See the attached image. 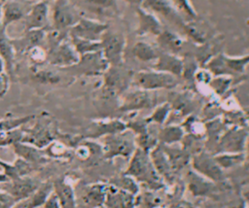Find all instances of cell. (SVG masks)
I'll list each match as a JSON object with an SVG mask.
<instances>
[{
  "instance_id": "obj_1",
  "label": "cell",
  "mask_w": 249,
  "mask_h": 208,
  "mask_svg": "<svg viewBox=\"0 0 249 208\" xmlns=\"http://www.w3.org/2000/svg\"><path fill=\"white\" fill-rule=\"evenodd\" d=\"M22 130L23 137L20 142L30 144L39 149L46 148L51 142L57 139L55 123L47 113H42L33 126Z\"/></svg>"
},
{
  "instance_id": "obj_2",
  "label": "cell",
  "mask_w": 249,
  "mask_h": 208,
  "mask_svg": "<svg viewBox=\"0 0 249 208\" xmlns=\"http://www.w3.org/2000/svg\"><path fill=\"white\" fill-rule=\"evenodd\" d=\"M101 51L89 52L80 56L79 61L68 68L60 69L64 74L75 78L81 76H99L103 75L109 67Z\"/></svg>"
},
{
  "instance_id": "obj_3",
  "label": "cell",
  "mask_w": 249,
  "mask_h": 208,
  "mask_svg": "<svg viewBox=\"0 0 249 208\" xmlns=\"http://www.w3.org/2000/svg\"><path fill=\"white\" fill-rule=\"evenodd\" d=\"M132 82L144 90L171 88L178 85L174 75L160 71H141L134 74Z\"/></svg>"
},
{
  "instance_id": "obj_4",
  "label": "cell",
  "mask_w": 249,
  "mask_h": 208,
  "mask_svg": "<svg viewBox=\"0 0 249 208\" xmlns=\"http://www.w3.org/2000/svg\"><path fill=\"white\" fill-rule=\"evenodd\" d=\"M80 59L79 53L73 47L69 36L48 51L47 62L57 69H64L75 65Z\"/></svg>"
},
{
  "instance_id": "obj_5",
  "label": "cell",
  "mask_w": 249,
  "mask_h": 208,
  "mask_svg": "<svg viewBox=\"0 0 249 208\" xmlns=\"http://www.w3.org/2000/svg\"><path fill=\"white\" fill-rule=\"evenodd\" d=\"M80 18L69 0H54L52 29L61 33H69L70 28L75 25Z\"/></svg>"
},
{
  "instance_id": "obj_6",
  "label": "cell",
  "mask_w": 249,
  "mask_h": 208,
  "mask_svg": "<svg viewBox=\"0 0 249 208\" xmlns=\"http://www.w3.org/2000/svg\"><path fill=\"white\" fill-rule=\"evenodd\" d=\"M101 52L110 66L122 65L125 40L122 34L108 31L103 33L101 40Z\"/></svg>"
},
{
  "instance_id": "obj_7",
  "label": "cell",
  "mask_w": 249,
  "mask_h": 208,
  "mask_svg": "<svg viewBox=\"0 0 249 208\" xmlns=\"http://www.w3.org/2000/svg\"><path fill=\"white\" fill-rule=\"evenodd\" d=\"M41 182L29 176L18 177L0 184L1 191L13 196L17 202L29 198L39 188Z\"/></svg>"
},
{
  "instance_id": "obj_8",
  "label": "cell",
  "mask_w": 249,
  "mask_h": 208,
  "mask_svg": "<svg viewBox=\"0 0 249 208\" xmlns=\"http://www.w3.org/2000/svg\"><path fill=\"white\" fill-rule=\"evenodd\" d=\"M247 63H249V55L239 58H233L227 57L221 53L208 61L207 69L213 74L219 75L240 74L244 72Z\"/></svg>"
},
{
  "instance_id": "obj_9",
  "label": "cell",
  "mask_w": 249,
  "mask_h": 208,
  "mask_svg": "<svg viewBox=\"0 0 249 208\" xmlns=\"http://www.w3.org/2000/svg\"><path fill=\"white\" fill-rule=\"evenodd\" d=\"M77 208H101L106 200L107 188L102 184L86 186L76 192Z\"/></svg>"
},
{
  "instance_id": "obj_10",
  "label": "cell",
  "mask_w": 249,
  "mask_h": 208,
  "mask_svg": "<svg viewBox=\"0 0 249 208\" xmlns=\"http://www.w3.org/2000/svg\"><path fill=\"white\" fill-rule=\"evenodd\" d=\"M107 28L108 26L105 23H101L89 18L81 17L78 22L70 28L69 36L89 41L100 42L101 37Z\"/></svg>"
},
{
  "instance_id": "obj_11",
  "label": "cell",
  "mask_w": 249,
  "mask_h": 208,
  "mask_svg": "<svg viewBox=\"0 0 249 208\" xmlns=\"http://www.w3.org/2000/svg\"><path fill=\"white\" fill-rule=\"evenodd\" d=\"M33 0H8L3 4L0 24L6 29L10 24L23 19L31 10Z\"/></svg>"
},
{
  "instance_id": "obj_12",
  "label": "cell",
  "mask_w": 249,
  "mask_h": 208,
  "mask_svg": "<svg viewBox=\"0 0 249 208\" xmlns=\"http://www.w3.org/2000/svg\"><path fill=\"white\" fill-rule=\"evenodd\" d=\"M126 174H131L137 179L145 182L150 181L154 183L158 180L153 168V163L150 160L147 152L142 149H137L135 151Z\"/></svg>"
},
{
  "instance_id": "obj_13",
  "label": "cell",
  "mask_w": 249,
  "mask_h": 208,
  "mask_svg": "<svg viewBox=\"0 0 249 208\" xmlns=\"http://www.w3.org/2000/svg\"><path fill=\"white\" fill-rule=\"evenodd\" d=\"M134 149V144L130 135L124 133H115L107 135L104 139V156L107 158H112L116 156H127Z\"/></svg>"
},
{
  "instance_id": "obj_14",
  "label": "cell",
  "mask_w": 249,
  "mask_h": 208,
  "mask_svg": "<svg viewBox=\"0 0 249 208\" xmlns=\"http://www.w3.org/2000/svg\"><path fill=\"white\" fill-rule=\"evenodd\" d=\"M104 76V84H103V91L109 93H115L117 91H122L126 87L130 81H132L133 76L130 71L124 70L118 66H109L108 69L103 74Z\"/></svg>"
},
{
  "instance_id": "obj_15",
  "label": "cell",
  "mask_w": 249,
  "mask_h": 208,
  "mask_svg": "<svg viewBox=\"0 0 249 208\" xmlns=\"http://www.w3.org/2000/svg\"><path fill=\"white\" fill-rule=\"evenodd\" d=\"M24 31L32 29H47L49 30V5L43 0L35 2L29 13L23 18Z\"/></svg>"
},
{
  "instance_id": "obj_16",
  "label": "cell",
  "mask_w": 249,
  "mask_h": 208,
  "mask_svg": "<svg viewBox=\"0 0 249 208\" xmlns=\"http://www.w3.org/2000/svg\"><path fill=\"white\" fill-rule=\"evenodd\" d=\"M47 29L25 30L23 35L18 38H11V43L16 53H26L30 49L36 46H43L47 37Z\"/></svg>"
},
{
  "instance_id": "obj_17",
  "label": "cell",
  "mask_w": 249,
  "mask_h": 208,
  "mask_svg": "<svg viewBox=\"0 0 249 208\" xmlns=\"http://www.w3.org/2000/svg\"><path fill=\"white\" fill-rule=\"evenodd\" d=\"M16 51L11 43V38L6 34V29L0 24V56L5 65V72L11 81L15 80L16 75Z\"/></svg>"
},
{
  "instance_id": "obj_18",
  "label": "cell",
  "mask_w": 249,
  "mask_h": 208,
  "mask_svg": "<svg viewBox=\"0 0 249 208\" xmlns=\"http://www.w3.org/2000/svg\"><path fill=\"white\" fill-rule=\"evenodd\" d=\"M13 148L18 157L24 159L37 168L50 160V158L45 155L43 149H39L30 144L18 142L13 145Z\"/></svg>"
},
{
  "instance_id": "obj_19",
  "label": "cell",
  "mask_w": 249,
  "mask_h": 208,
  "mask_svg": "<svg viewBox=\"0 0 249 208\" xmlns=\"http://www.w3.org/2000/svg\"><path fill=\"white\" fill-rule=\"evenodd\" d=\"M53 192L61 208H77L75 190L66 177L57 178L53 182Z\"/></svg>"
},
{
  "instance_id": "obj_20",
  "label": "cell",
  "mask_w": 249,
  "mask_h": 208,
  "mask_svg": "<svg viewBox=\"0 0 249 208\" xmlns=\"http://www.w3.org/2000/svg\"><path fill=\"white\" fill-rule=\"evenodd\" d=\"M154 68L156 71L169 73L174 76H181L183 72V59L177 57L175 54L163 52L158 54Z\"/></svg>"
},
{
  "instance_id": "obj_21",
  "label": "cell",
  "mask_w": 249,
  "mask_h": 208,
  "mask_svg": "<svg viewBox=\"0 0 249 208\" xmlns=\"http://www.w3.org/2000/svg\"><path fill=\"white\" fill-rule=\"evenodd\" d=\"M32 81L43 87H55L63 82V78L58 70L41 68L40 66H32Z\"/></svg>"
},
{
  "instance_id": "obj_22",
  "label": "cell",
  "mask_w": 249,
  "mask_h": 208,
  "mask_svg": "<svg viewBox=\"0 0 249 208\" xmlns=\"http://www.w3.org/2000/svg\"><path fill=\"white\" fill-rule=\"evenodd\" d=\"M124 129V125L120 121H98L93 122V124L89 128L86 137L95 138L102 135H110L122 132Z\"/></svg>"
},
{
  "instance_id": "obj_23",
  "label": "cell",
  "mask_w": 249,
  "mask_h": 208,
  "mask_svg": "<svg viewBox=\"0 0 249 208\" xmlns=\"http://www.w3.org/2000/svg\"><path fill=\"white\" fill-rule=\"evenodd\" d=\"M183 39H181L177 34L169 31L162 30L158 36L159 45L165 50V52L175 54L181 51L183 47Z\"/></svg>"
},
{
  "instance_id": "obj_24",
  "label": "cell",
  "mask_w": 249,
  "mask_h": 208,
  "mask_svg": "<svg viewBox=\"0 0 249 208\" xmlns=\"http://www.w3.org/2000/svg\"><path fill=\"white\" fill-rule=\"evenodd\" d=\"M194 164L195 167L197 168V170H200L201 172L207 174L209 177L215 180L220 179L222 176V172L217 164V161L209 157L207 155L201 154L197 156L194 160Z\"/></svg>"
},
{
  "instance_id": "obj_25",
  "label": "cell",
  "mask_w": 249,
  "mask_h": 208,
  "mask_svg": "<svg viewBox=\"0 0 249 208\" xmlns=\"http://www.w3.org/2000/svg\"><path fill=\"white\" fill-rule=\"evenodd\" d=\"M246 133L243 130H231L229 131L222 139L221 145L228 152H239L244 147V141ZM221 146V147H222Z\"/></svg>"
},
{
  "instance_id": "obj_26",
  "label": "cell",
  "mask_w": 249,
  "mask_h": 208,
  "mask_svg": "<svg viewBox=\"0 0 249 208\" xmlns=\"http://www.w3.org/2000/svg\"><path fill=\"white\" fill-rule=\"evenodd\" d=\"M161 31L160 23L155 17L146 14L145 12H139V26L137 29V33L139 35L152 34L159 36Z\"/></svg>"
},
{
  "instance_id": "obj_27",
  "label": "cell",
  "mask_w": 249,
  "mask_h": 208,
  "mask_svg": "<svg viewBox=\"0 0 249 208\" xmlns=\"http://www.w3.org/2000/svg\"><path fill=\"white\" fill-rule=\"evenodd\" d=\"M53 192V182L47 181L41 183L35 192L28 198L27 208H39L43 207L49 196Z\"/></svg>"
},
{
  "instance_id": "obj_28",
  "label": "cell",
  "mask_w": 249,
  "mask_h": 208,
  "mask_svg": "<svg viewBox=\"0 0 249 208\" xmlns=\"http://www.w3.org/2000/svg\"><path fill=\"white\" fill-rule=\"evenodd\" d=\"M152 97L150 93L147 91H134L129 93L122 107L123 110H130V109H139L144 107H149L152 104Z\"/></svg>"
},
{
  "instance_id": "obj_29",
  "label": "cell",
  "mask_w": 249,
  "mask_h": 208,
  "mask_svg": "<svg viewBox=\"0 0 249 208\" xmlns=\"http://www.w3.org/2000/svg\"><path fill=\"white\" fill-rule=\"evenodd\" d=\"M43 151L50 159L51 158L62 159L70 156L69 148L64 142L58 139H55L53 142H51L46 148L43 149Z\"/></svg>"
},
{
  "instance_id": "obj_30",
  "label": "cell",
  "mask_w": 249,
  "mask_h": 208,
  "mask_svg": "<svg viewBox=\"0 0 249 208\" xmlns=\"http://www.w3.org/2000/svg\"><path fill=\"white\" fill-rule=\"evenodd\" d=\"M70 41L75 48L76 52L79 53V55H84L89 52H94L97 51H101V43L100 42H94V41H89L77 37L69 36Z\"/></svg>"
},
{
  "instance_id": "obj_31",
  "label": "cell",
  "mask_w": 249,
  "mask_h": 208,
  "mask_svg": "<svg viewBox=\"0 0 249 208\" xmlns=\"http://www.w3.org/2000/svg\"><path fill=\"white\" fill-rule=\"evenodd\" d=\"M132 53L135 57L142 61H151L158 58L156 50L145 42H138L132 48Z\"/></svg>"
},
{
  "instance_id": "obj_32",
  "label": "cell",
  "mask_w": 249,
  "mask_h": 208,
  "mask_svg": "<svg viewBox=\"0 0 249 208\" xmlns=\"http://www.w3.org/2000/svg\"><path fill=\"white\" fill-rule=\"evenodd\" d=\"M35 115H28L18 118H5L0 120V132L10 131L17 128H20L22 125L28 123L30 121L34 120Z\"/></svg>"
},
{
  "instance_id": "obj_33",
  "label": "cell",
  "mask_w": 249,
  "mask_h": 208,
  "mask_svg": "<svg viewBox=\"0 0 249 208\" xmlns=\"http://www.w3.org/2000/svg\"><path fill=\"white\" fill-rule=\"evenodd\" d=\"M33 66H42L48 60V51L43 46H36L26 52Z\"/></svg>"
},
{
  "instance_id": "obj_34",
  "label": "cell",
  "mask_w": 249,
  "mask_h": 208,
  "mask_svg": "<svg viewBox=\"0 0 249 208\" xmlns=\"http://www.w3.org/2000/svg\"><path fill=\"white\" fill-rule=\"evenodd\" d=\"M183 129L172 125V126H168L163 128L160 133H159V138L163 142V143H167V144H171L174 143L176 141H179L182 137H183Z\"/></svg>"
},
{
  "instance_id": "obj_35",
  "label": "cell",
  "mask_w": 249,
  "mask_h": 208,
  "mask_svg": "<svg viewBox=\"0 0 249 208\" xmlns=\"http://www.w3.org/2000/svg\"><path fill=\"white\" fill-rule=\"evenodd\" d=\"M22 137H23V130L21 128L0 132V147L13 146L16 143L20 142Z\"/></svg>"
},
{
  "instance_id": "obj_36",
  "label": "cell",
  "mask_w": 249,
  "mask_h": 208,
  "mask_svg": "<svg viewBox=\"0 0 249 208\" xmlns=\"http://www.w3.org/2000/svg\"><path fill=\"white\" fill-rule=\"evenodd\" d=\"M231 82V78H225V77H219L216 79H212L211 82L209 83L211 85V87H213V89H215V91L219 94L224 93L228 87H230V84Z\"/></svg>"
},
{
  "instance_id": "obj_37",
  "label": "cell",
  "mask_w": 249,
  "mask_h": 208,
  "mask_svg": "<svg viewBox=\"0 0 249 208\" xmlns=\"http://www.w3.org/2000/svg\"><path fill=\"white\" fill-rule=\"evenodd\" d=\"M242 158H243V156L241 155H230V156L225 155V156H220L216 157V161L217 163L221 164V166L229 167L238 163L239 161L242 160Z\"/></svg>"
},
{
  "instance_id": "obj_38",
  "label": "cell",
  "mask_w": 249,
  "mask_h": 208,
  "mask_svg": "<svg viewBox=\"0 0 249 208\" xmlns=\"http://www.w3.org/2000/svg\"><path fill=\"white\" fill-rule=\"evenodd\" d=\"M169 110H170V106L169 104L165 103L161 106H160L156 111L155 113L151 116V121H157L159 123H161L164 121V120L166 119V117L168 116V113H169Z\"/></svg>"
},
{
  "instance_id": "obj_39",
  "label": "cell",
  "mask_w": 249,
  "mask_h": 208,
  "mask_svg": "<svg viewBox=\"0 0 249 208\" xmlns=\"http://www.w3.org/2000/svg\"><path fill=\"white\" fill-rule=\"evenodd\" d=\"M16 203L17 201L13 196L0 190V208H13Z\"/></svg>"
},
{
  "instance_id": "obj_40",
  "label": "cell",
  "mask_w": 249,
  "mask_h": 208,
  "mask_svg": "<svg viewBox=\"0 0 249 208\" xmlns=\"http://www.w3.org/2000/svg\"><path fill=\"white\" fill-rule=\"evenodd\" d=\"M10 77L6 72L0 73V97H3L9 89L10 85Z\"/></svg>"
},
{
  "instance_id": "obj_41",
  "label": "cell",
  "mask_w": 249,
  "mask_h": 208,
  "mask_svg": "<svg viewBox=\"0 0 249 208\" xmlns=\"http://www.w3.org/2000/svg\"><path fill=\"white\" fill-rule=\"evenodd\" d=\"M174 3L177 5V7L179 9H181V11H184L187 15H189L190 17H196V13L195 11L192 9V7L189 5L187 0H174Z\"/></svg>"
},
{
  "instance_id": "obj_42",
  "label": "cell",
  "mask_w": 249,
  "mask_h": 208,
  "mask_svg": "<svg viewBox=\"0 0 249 208\" xmlns=\"http://www.w3.org/2000/svg\"><path fill=\"white\" fill-rule=\"evenodd\" d=\"M43 208H61L60 203L56 197V195L54 194V192H53L49 198L47 199L46 203L44 204Z\"/></svg>"
},
{
  "instance_id": "obj_43",
  "label": "cell",
  "mask_w": 249,
  "mask_h": 208,
  "mask_svg": "<svg viewBox=\"0 0 249 208\" xmlns=\"http://www.w3.org/2000/svg\"><path fill=\"white\" fill-rule=\"evenodd\" d=\"M89 3L98 7H109L112 4V0H88Z\"/></svg>"
},
{
  "instance_id": "obj_44",
  "label": "cell",
  "mask_w": 249,
  "mask_h": 208,
  "mask_svg": "<svg viewBox=\"0 0 249 208\" xmlns=\"http://www.w3.org/2000/svg\"><path fill=\"white\" fill-rule=\"evenodd\" d=\"M27 204H28V198L17 202V203L13 206V208H27Z\"/></svg>"
},
{
  "instance_id": "obj_45",
  "label": "cell",
  "mask_w": 249,
  "mask_h": 208,
  "mask_svg": "<svg viewBox=\"0 0 249 208\" xmlns=\"http://www.w3.org/2000/svg\"><path fill=\"white\" fill-rule=\"evenodd\" d=\"M2 7H3V4H2V2L0 0V20H1V16H2Z\"/></svg>"
},
{
  "instance_id": "obj_46",
  "label": "cell",
  "mask_w": 249,
  "mask_h": 208,
  "mask_svg": "<svg viewBox=\"0 0 249 208\" xmlns=\"http://www.w3.org/2000/svg\"><path fill=\"white\" fill-rule=\"evenodd\" d=\"M127 1L132 2V3H138V2H140V0H127Z\"/></svg>"
},
{
  "instance_id": "obj_47",
  "label": "cell",
  "mask_w": 249,
  "mask_h": 208,
  "mask_svg": "<svg viewBox=\"0 0 249 208\" xmlns=\"http://www.w3.org/2000/svg\"><path fill=\"white\" fill-rule=\"evenodd\" d=\"M0 190H1V188H0Z\"/></svg>"
},
{
  "instance_id": "obj_48",
  "label": "cell",
  "mask_w": 249,
  "mask_h": 208,
  "mask_svg": "<svg viewBox=\"0 0 249 208\" xmlns=\"http://www.w3.org/2000/svg\"><path fill=\"white\" fill-rule=\"evenodd\" d=\"M101 208H102V207H101Z\"/></svg>"
}]
</instances>
